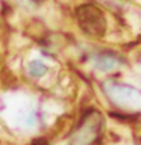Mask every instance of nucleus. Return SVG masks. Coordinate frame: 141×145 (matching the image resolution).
I'll use <instances>...</instances> for the list:
<instances>
[{
	"instance_id": "obj_1",
	"label": "nucleus",
	"mask_w": 141,
	"mask_h": 145,
	"mask_svg": "<svg viewBox=\"0 0 141 145\" xmlns=\"http://www.w3.org/2000/svg\"><path fill=\"white\" fill-rule=\"evenodd\" d=\"M103 91L109 100L120 109L127 110H141V91L129 85H121L115 82H106Z\"/></svg>"
},
{
	"instance_id": "obj_2",
	"label": "nucleus",
	"mask_w": 141,
	"mask_h": 145,
	"mask_svg": "<svg viewBox=\"0 0 141 145\" xmlns=\"http://www.w3.org/2000/svg\"><path fill=\"white\" fill-rule=\"evenodd\" d=\"M76 20L84 33L93 38H102L106 32V20L94 5H82L76 9Z\"/></svg>"
},
{
	"instance_id": "obj_3",
	"label": "nucleus",
	"mask_w": 141,
	"mask_h": 145,
	"mask_svg": "<svg viewBox=\"0 0 141 145\" xmlns=\"http://www.w3.org/2000/svg\"><path fill=\"white\" fill-rule=\"evenodd\" d=\"M100 125H102V116L97 112H90L85 120H82L80 125L74 131V145H88L97 138Z\"/></svg>"
},
{
	"instance_id": "obj_4",
	"label": "nucleus",
	"mask_w": 141,
	"mask_h": 145,
	"mask_svg": "<svg viewBox=\"0 0 141 145\" xmlns=\"http://www.w3.org/2000/svg\"><path fill=\"white\" fill-rule=\"evenodd\" d=\"M94 65L100 71H111L121 65V59L112 53H100L94 57Z\"/></svg>"
},
{
	"instance_id": "obj_5",
	"label": "nucleus",
	"mask_w": 141,
	"mask_h": 145,
	"mask_svg": "<svg viewBox=\"0 0 141 145\" xmlns=\"http://www.w3.org/2000/svg\"><path fill=\"white\" fill-rule=\"evenodd\" d=\"M45 71H47V67H45L41 61H32L29 63V72H30V76L41 77Z\"/></svg>"
}]
</instances>
